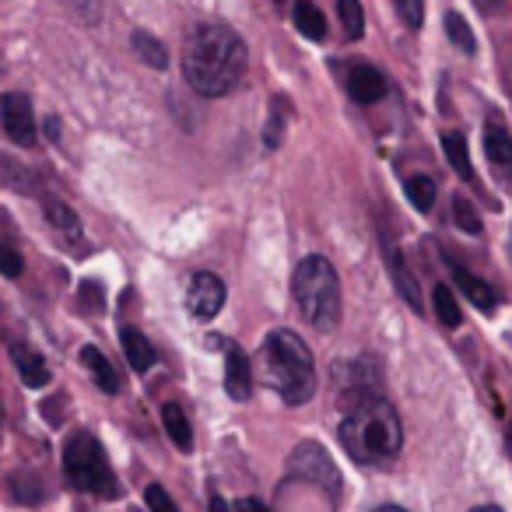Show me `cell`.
Wrapping results in <instances>:
<instances>
[{
	"label": "cell",
	"instance_id": "484cf974",
	"mask_svg": "<svg viewBox=\"0 0 512 512\" xmlns=\"http://www.w3.org/2000/svg\"><path fill=\"white\" fill-rule=\"evenodd\" d=\"M446 36L453 39V46H456V50H463V53H467V57L477 50V43H474V32H470L467 18H463V15H456V11H449V15H446Z\"/></svg>",
	"mask_w": 512,
	"mask_h": 512
},
{
	"label": "cell",
	"instance_id": "9a60e30c",
	"mask_svg": "<svg viewBox=\"0 0 512 512\" xmlns=\"http://www.w3.org/2000/svg\"><path fill=\"white\" fill-rule=\"evenodd\" d=\"M449 267H453V264H449ZM453 281H456V288H460V292L467 295L477 309H481V313H491V309H495L498 295H495V288H491L488 281H481L477 274L463 271V267H453Z\"/></svg>",
	"mask_w": 512,
	"mask_h": 512
},
{
	"label": "cell",
	"instance_id": "6da1fadb",
	"mask_svg": "<svg viewBox=\"0 0 512 512\" xmlns=\"http://www.w3.org/2000/svg\"><path fill=\"white\" fill-rule=\"evenodd\" d=\"M249 64L246 43L221 22H200L183 43V78L204 99H221L242 81Z\"/></svg>",
	"mask_w": 512,
	"mask_h": 512
},
{
	"label": "cell",
	"instance_id": "8992f818",
	"mask_svg": "<svg viewBox=\"0 0 512 512\" xmlns=\"http://www.w3.org/2000/svg\"><path fill=\"white\" fill-rule=\"evenodd\" d=\"M288 474L306 484H320V488H327L334 498L341 495V474H337L327 449L316 446V442H302V446L295 449L292 460H288Z\"/></svg>",
	"mask_w": 512,
	"mask_h": 512
},
{
	"label": "cell",
	"instance_id": "30bf717a",
	"mask_svg": "<svg viewBox=\"0 0 512 512\" xmlns=\"http://www.w3.org/2000/svg\"><path fill=\"white\" fill-rule=\"evenodd\" d=\"M383 246H386V267H390V278H393V285H397L400 299H404L407 306L414 309V313H425V299H421V285H418V278H414V274H411V267H407L404 253H400V249L393 246L390 239H383Z\"/></svg>",
	"mask_w": 512,
	"mask_h": 512
},
{
	"label": "cell",
	"instance_id": "9c48e42d",
	"mask_svg": "<svg viewBox=\"0 0 512 512\" xmlns=\"http://www.w3.org/2000/svg\"><path fill=\"white\" fill-rule=\"evenodd\" d=\"M253 362H249V355L239 348V344H228V355H225V390L232 400H239V404H246L249 397H253Z\"/></svg>",
	"mask_w": 512,
	"mask_h": 512
},
{
	"label": "cell",
	"instance_id": "e575fe53",
	"mask_svg": "<svg viewBox=\"0 0 512 512\" xmlns=\"http://www.w3.org/2000/svg\"><path fill=\"white\" fill-rule=\"evenodd\" d=\"M46 137H50V141H60V123H57V116H50V120H46Z\"/></svg>",
	"mask_w": 512,
	"mask_h": 512
},
{
	"label": "cell",
	"instance_id": "52a82bcc",
	"mask_svg": "<svg viewBox=\"0 0 512 512\" xmlns=\"http://www.w3.org/2000/svg\"><path fill=\"white\" fill-rule=\"evenodd\" d=\"M225 306V281L211 271H200L190 278L186 288V309H190L197 320H214Z\"/></svg>",
	"mask_w": 512,
	"mask_h": 512
},
{
	"label": "cell",
	"instance_id": "ab89813d",
	"mask_svg": "<svg viewBox=\"0 0 512 512\" xmlns=\"http://www.w3.org/2000/svg\"><path fill=\"white\" fill-rule=\"evenodd\" d=\"M274 4H285V0H274Z\"/></svg>",
	"mask_w": 512,
	"mask_h": 512
},
{
	"label": "cell",
	"instance_id": "d4e9b609",
	"mask_svg": "<svg viewBox=\"0 0 512 512\" xmlns=\"http://www.w3.org/2000/svg\"><path fill=\"white\" fill-rule=\"evenodd\" d=\"M453 225L460 228L463 235H481L484 232L481 214H477V207L470 204L467 197H453Z\"/></svg>",
	"mask_w": 512,
	"mask_h": 512
},
{
	"label": "cell",
	"instance_id": "ac0fdd59",
	"mask_svg": "<svg viewBox=\"0 0 512 512\" xmlns=\"http://www.w3.org/2000/svg\"><path fill=\"white\" fill-rule=\"evenodd\" d=\"M162 425H165V432H169V439L176 442L183 453H190L193 449V428H190V418H186V411L179 404H165L162 407Z\"/></svg>",
	"mask_w": 512,
	"mask_h": 512
},
{
	"label": "cell",
	"instance_id": "3957f363",
	"mask_svg": "<svg viewBox=\"0 0 512 512\" xmlns=\"http://www.w3.org/2000/svg\"><path fill=\"white\" fill-rule=\"evenodd\" d=\"M256 372L285 404L299 407L316 393V365L295 330H271L256 358Z\"/></svg>",
	"mask_w": 512,
	"mask_h": 512
},
{
	"label": "cell",
	"instance_id": "7402d4cb",
	"mask_svg": "<svg viewBox=\"0 0 512 512\" xmlns=\"http://www.w3.org/2000/svg\"><path fill=\"white\" fill-rule=\"evenodd\" d=\"M407 200H411L414 207H418L421 214H428L435 207V197H439V186H435L432 176H411L407 179Z\"/></svg>",
	"mask_w": 512,
	"mask_h": 512
},
{
	"label": "cell",
	"instance_id": "d6986e66",
	"mask_svg": "<svg viewBox=\"0 0 512 512\" xmlns=\"http://www.w3.org/2000/svg\"><path fill=\"white\" fill-rule=\"evenodd\" d=\"M81 362L88 365V372L95 376V383H99V390L106 393H116L120 390V376H116V369L109 365V358L102 355L95 344H88V348H81Z\"/></svg>",
	"mask_w": 512,
	"mask_h": 512
},
{
	"label": "cell",
	"instance_id": "7a4b0ae2",
	"mask_svg": "<svg viewBox=\"0 0 512 512\" xmlns=\"http://www.w3.org/2000/svg\"><path fill=\"white\" fill-rule=\"evenodd\" d=\"M341 446L362 467H386L400 456L404 446V428L390 404L379 397H365L348 407L341 421Z\"/></svg>",
	"mask_w": 512,
	"mask_h": 512
},
{
	"label": "cell",
	"instance_id": "5b68a950",
	"mask_svg": "<svg viewBox=\"0 0 512 512\" xmlns=\"http://www.w3.org/2000/svg\"><path fill=\"white\" fill-rule=\"evenodd\" d=\"M64 470H67V481L78 491H88V495H99V498L120 495V481H116V474L109 470V460L95 435L74 432L71 439H67Z\"/></svg>",
	"mask_w": 512,
	"mask_h": 512
},
{
	"label": "cell",
	"instance_id": "83f0119b",
	"mask_svg": "<svg viewBox=\"0 0 512 512\" xmlns=\"http://www.w3.org/2000/svg\"><path fill=\"white\" fill-rule=\"evenodd\" d=\"M15 498L25 505L43 502V481H39V477H29V474H18L15 477Z\"/></svg>",
	"mask_w": 512,
	"mask_h": 512
},
{
	"label": "cell",
	"instance_id": "d590c367",
	"mask_svg": "<svg viewBox=\"0 0 512 512\" xmlns=\"http://www.w3.org/2000/svg\"><path fill=\"white\" fill-rule=\"evenodd\" d=\"M372 512H407V509H400V505H379V509H372Z\"/></svg>",
	"mask_w": 512,
	"mask_h": 512
},
{
	"label": "cell",
	"instance_id": "7c38bea8",
	"mask_svg": "<svg viewBox=\"0 0 512 512\" xmlns=\"http://www.w3.org/2000/svg\"><path fill=\"white\" fill-rule=\"evenodd\" d=\"M11 358H15L25 386H32V390H43V386L50 383V369H46L43 355H39V351H32L29 344H11Z\"/></svg>",
	"mask_w": 512,
	"mask_h": 512
},
{
	"label": "cell",
	"instance_id": "603a6c76",
	"mask_svg": "<svg viewBox=\"0 0 512 512\" xmlns=\"http://www.w3.org/2000/svg\"><path fill=\"white\" fill-rule=\"evenodd\" d=\"M337 18H341V29L348 39L365 36V11L362 0H337Z\"/></svg>",
	"mask_w": 512,
	"mask_h": 512
},
{
	"label": "cell",
	"instance_id": "8d00e7d4",
	"mask_svg": "<svg viewBox=\"0 0 512 512\" xmlns=\"http://www.w3.org/2000/svg\"><path fill=\"white\" fill-rule=\"evenodd\" d=\"M477 4H484V8L491 11V8H498V4H502V0H477Z\"/></svg>",
	"mask_w": 512,
	"mask_h": 512
},
{
	"label": "cell",
	"instance_id": "44dd1931",
	"mask_svg": "<svg viewBox=\"0 0 512 512\" xmlns=\"http://www.w3.org/2000/svg\"><path fill=\"white\" fill-rule=\"evenodd\" d=\"M130 43H134L137 57H141L148 67H155V71H165V67H169V53H165V46L158 43L151 32H134V39H130Z\"/></svg>",
	"mask_w": 512,
	"mask_h": 512
},
{
	"label": "cell",
	"instance_id": "2e32d148",
	"mask_svg": "<svg viewBox=\"0 0 512 512\" xmlns=\"http://www.w3.org/2000/svg\"><path fill=\"white\" fill-rule=\"evenodd\" d=\"M46 218H50V225L57 228V232L64 235L71 246H81V235H85V228H81V218L64 204V200H46Z\"/></svg>",
	"mask_w": 512,
	"mask_h": 512
},
{
	"label": "cell",
	"instance_id": "4316f807",
	"mask_svg": "<svg viewBox=\"0 0 512 512\" xmlns=\"http://www.w3.org/2000/svg\"><path fill=\"white\" fill-rule=\"evenodd\" d=\"M281 137H285V102L274 99L271 116H267V127H264V144L267 148H278Z\"/></svg>",
	"mask_w": 512,
	"mask_h": 512
},
{
	"label": "cell",
	"instance_id": "ba28073f",
	"mask_svg": "<svg viewBox=\"0 0 512 512\" xmlns=\"http://www.w3.org/2000/svg\"><path fill=\"white\" fill-rule=\"evenodd\" d=\"M0 123H4V134L11 137L15 144L29 148L36 141V116H32V102L29 95L11 92L0 99Z\"/></svg>",
	"mask_w": 512,
	"mask_h": 512
},
{
	"label": "cell",
	"instance_id": "836d02e7",
	"mask_svg": "<svg viewBox=\"0 0 512 512\" xmlns=\"http://www.w3.org/2000/svg\"><path fill=\"white\" fill-rule=\"evenodd\" d=\"M207 509L211 512H235V509H228V502L221 495H211V502H207Z\"/></svg>",
	"mask_w": 512,
	"mask_h": 512
},
{
	"label": "cell",
	"instance_id": "f35d334b",
	"mask_svg": "<svg viewBox=\"0 0 512 512\" xmlns=\"http://www.w3.org/2000/svg\"><path fill=\"white\" fill-rule=\"evenodd\" d=\"M0 421H4V407H0Z\"/></svg>",
	"mask_w": 512,
	"mask_h": 512
},
{
	"label": "cell",
	"instance_id": "60d3db41",
	"mask_svg": "<svg viewBox=\"0 0 512 512\" xmlns=\"http://www.w3.org/2000/svg\"><path fill=\"white\" fill-rule=\"evenodd\" d=\"M509 446H512V432H509Z\"/></svg>",
	"mask_w": 512,
	"mask_h": 512
},
{
	"label": "cell",
	"instance_id": "d6a6232c",
	"mask_svg": "<svg viewBox=\"0 0 512 512\" xmlns=\"http://www.w3.org/2000/svg\"><path fill=\"white\" fill-rule=\"evenodd\" d=\"M235 512H271L264 502H256V498H239L235 502Z\"/></svg>",
	"mask_w": 512,
	"mask_h": 512
},
{
	"label": "cell",
	"instance_id": "cb8c5ba5",
	"mask_svg": "<svg viewBox=\"0 0 512 512\" xmlns=\"http://www.w3.org/2000/svg\"><path fill=\"white\" fill-rule=\"evenodd\" d=\"M432 306H435V316H439V323H446V327H460V323H463L460 306H456L453 288H449V285H435L432 288Z\"/></svg>",
	"mask_w": 512,
	"mask_h": 512
},
{
	"label": "cell",
	"instance_id": "ffe728a7",
	"mask_svg": "<svg viewBox=\"0 0 512 512\" xmlns=\"http://www.w3.org/2000/svg\"><path fill=\"white\" fill-rule=\"evenodd\" d=\"M295 29L306 39H323L327 36V18H323V11L316 8V4L299 0V4H295Z\"/></svg>",
	"mask_w": 512,
	"mask_h": 512
},
{
	"label": "cell",
	"instance_id": "8fae6325",
	"mask_svg": "<svg viewBox=\"0 0 512 512\" xmlns=\"http://www.w3.org/2000/svg\"><path fill=\"white\" fill-rule=\"evenodd\" d=\"M386 92H390V85H386V78H383L379 67L355 64L348 71V95L358 102V106H372V102H379Z\"/></svg>",
	"mask_w": 512,
	"mask_h": 512
},
{
	"label": "cell",
	"instance_id": "74e56055",
	"mask_svg": "<svg viewBox=\"0 0 512 512\" xmlns=\"http://www.w3.org/2000/svg\"><path fill=\"white\" fill-rule=\"evenodd\" d=\"M474 512H502L498 505H481V509H474Z\"/></svg>",
	"mask_w": 512,
	"mask_h": 512
},
{
	"label": "cell",
	"instance_id": "f546056e",
	"mask_svg": "<svg viewBox=\"0 0 512 512\" xmlns=\"http://www.w3.org/2000/svg\"><path fill=\"white\" fill-rule=\"evenodd\" d=\"M397 11L407 29H421V22H425V0H397Z\"/></svg>",
	"mask_w": 512,
	"mask_h": 512
},
{
	"label": "cell",
	"instance_id": "e0dca14e",
	"mask_svg": "<svg viewBox=\"0 0 512 512\" xmlns=\"http://www.w3.org/2000/svg\"><path fill=\"white\" fill-rule=\"evenodd\" d=\"M442 151H446V162H449V169H453L456 176L467 179V183H477V179H474V165H470V151H467V141H463V134H456V130L442 134Z\"/></svg>",
	"mask_w": 512,
	"mask_h": 512
},
{
	"label": "cell",
	"instance_id": "4fadbf2b",
	"mask_svg": "<svg viewBox=\"0 0 512 512\" xmlns=\"http://www.w3.org/2000/svg\"><path fill=\"white\" fill-rule=\"evenodd\" d=\"M120 341H123V355H127V362H130V369H134V372H148L151 365L158 362L155 348H151V341L141 334V330L123 327L120 330Z\"/></svg>",
	"mask_w": 512,
	"mask_h": 512
},
{
	"label": "cell",
	"instance_id": "277c9868",
	"mask_svg": "<svg viewBox=\"0 0 512 512\" xmlns=\"http://www.w3.org/2000/svg\"><path fill=\"white\" fill-rule=\"evenodd\" d=\"M292 292L302 316L316 330H334L341 323V278L327 256H306L295 267Z\"/></svg>",
	"mask_w": 512,
	"mask_h": 512
},
{
	"label": "cell",
	"instance_id": "1f68e13d",
	"mask_svg": "<svg viewBox=\"0 0 512 512\" xmlns=\"http://www.w3.org/2000/svg\"><path fill=\"white\" fill-rule=\"evenodd\" d=\"M71 8L78 11V18H81V22H88V25H95V22H99V15H102L99 0H71Z\"/></svg>",
	"mask_w": 512,
	"mask_h": 512
},
{
	"label": "cell",
	"instance_id": "f1b7e54d",
	"mask_svg": "<svg viewBox=\"0 0 512 512\" xmlns=\"http://www.w3.org/2000/svg\"><path fill=\"white\" fill-rule=\"evenodd\" d=\"M144 502H148L151 512H179L176 502H172V495L162 488V484H148V488H144Z\"/></svg>",
	"mask_w": 512,
	"mask_h": 512
},
{
	"label": "cell",
	"instance_id": "5bb4252c",
	"mask_svg": "<svg viewBox=\"0 0 512 512\" xmlns=\"http://www.w3.org/2000/svg\"><path fill=\"white\" fill-rule=\"evenodd\" d=\"M484 151H488V162L498 172L512 176V137L502 123H488V130H484Z\"/></svg>",
	"mask_w": 512,
	"mask_h": 512
},
{
	"label": "cell",
	"instance_id": "4dcf8cb0",
	"mask_svg": "<svg viewBox=\"0 0 512 512\" xmlns=\"http://www.w3.org/2000/svg\"><path fill=\"white\" fill-rule=\"evenodd\" d=\"M22 271H25L22 256L11 246H0V274H4V278H22Z\"/></svg>",
	"mask_w": 512,
	"mask_h": 512
}]
</instances>
